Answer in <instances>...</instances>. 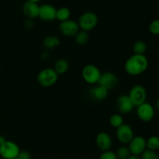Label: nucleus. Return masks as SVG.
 Returning a JSON list of instances; mask_svg holds the SVG:
<instances>
[{
    "label": "nucleus",
    "instance_id": "f257e3e1",
    "mask_svg": "<svg viewBox=\"0 0 159 159\" xmlns=\"http://www.w3.org/2000/svg\"><path fill=\"white\" fill-rule=\"evenodd\" d=\"M148 68V60L144 54H135L130 56L125 62L126 72L132 76L143 74Z\"/></svg>",
    "mask_w": 159,
    "mask_h": 159
},
{
    "label": "nucleus",
    "instance_id": "f03ea898",
    "mask_svg": "<svg viewBox=\"0 0 159 159\" xmlns=\"http://www.w3.org/2000/svg\"><path fill=\"white\" fill-rule=\"evenodd\" d=\"M98 16L93 12H85L80 16L78 20L79 29L81 30L89 32L94 29L98 24Z\"/></svg>",
    "mask_w": 159,
    "mask_h": 159
},
{
    "label": "nucleus",
    "instance_id": "7ed1b4c3",
    "mask_svg": "<svg viewBox=\"0 0 159 159\" xmlns=\"http://www.w3.org/2000/svg\"><path fill=\"white\" fill-rule=\"evenodd\" d=\"M58 79V75L54 68H46L41 70L37 75V82L41 86L48 88L54 85Z\"/></svg>",
    "mask_w": 159,
    "mask_h": 159
},
{
    "label": "nucleus",
    "instance_id": "20e7f679",
    "mask_svg": "<svg viewBox=\"0 0 159 159\" xmlns=\"http://www.w3.org/2000/svg\"><path fill=\"white\" fill-rule=\"evenodd\" d=\"M82 75L85 82L89 85H96L99 80L101 71L96 65H87L82 68Z\"/></svg>",
    "mask_w": 159,
    "mask_h": 159
},
{
    "label": "nucleus",
    "instance_id": "39448f33",
    "mask_svg": "<svg viewBox=\"0 0 159 159\" xmlns=\"http://www.w3.org/2000/svg\"><path fill=\"white\" fill-rule=\"evenodd\" d=\"M128 96L131 99L134 107H138L146 102L147 91L145 88L141 85H134L129 92Z\"/></svg>",
    "mask_w": 159,
    "mask_h": 159
},
{
    "label": "nucleus",
    "instance_id": "423d86ee",
    "mask_svg": "<svg viewBox=\"0 0 159 159\" xmlns=\"http://www.w3.org/2000/svg\"><path fill=\"white\" fill-rule=\"evenodd\" d=\"M20 152V147L13 141L6 140V142L0 146V156L3 159L17 158Z\"/></svg>",
    "mask_w": 159,
    "mask_h": 159
},
{
    "label": "nucleus",
    "instance_id": "0eeeda50",
    "mask_svg": "<svg viewBox=\"0 0 159 159\" xmlns=\"http://www.w3.org/2000/svg\"><path fill=\"white\" fill-rule=\"evenodd\" d=\"M128 148L132 155L141 156L147 149L146 140L141 136H134L128 144Z\"/></svg>",
    "mask_w": 159,
    "mask_h": 159
},
{
    "label": "nucleus",
    "instance_id": "6e6552de",
    "mask_svg": "<svg viewBox=\"0 0 159 159\" xmlns=\"http://www.w3.org/2000/svg\"><path fill=\"white\" fill-rule=\"evenodd\" d=\"M116 136L121 144H128L132 138L134 137V134L132 127L128 124L124 123L120 127L116 128Z\"/></svg>",
    "mask_w": 159,
    "mask_h": 159
},
{
    "label": "nucleus",
    "instance_id": "1a4fd4ad",
    "mask_svg": "<svg viewBox=\"0 0 159 159\" xmlns=\"http://www.w3.org/2000/svg\"><path fill=\"white\" fill-rule=\"evenodd\" d=\"M137 107V115L141 121L147 123L153 120L155 116V109L152 104L145 102Z\"/></svg>",
    "mask_w": 159,
    "mask_h": 159
},
{
    "label": "nucleus",
    "instance_id": "9d476101",
    "mask_svg": "<svg viewBox=\"0 0 159 159\" xmlns=\"http://www.w3.org/2000/svg\"><path fill=\"white\" fill-rule=\"evenodd\" d=\"M79 26L78 22L72 20H68L66 21L61 22L59 25V30L61 34L65 37H75L79 31Z\"/></svg>",
    "mask_w": 159,
    "mask_h": 159
},
{
    "label": "nucleus",
    "instance_id": "9b49d317",
    "mask_svg": "<svg viewBox=\"0 0 159 159\" xmlns=\"http://www.w3.org/2000/svg\"><path fill=\"white\" fill-rule=\"evenodd\" d=\"M97 84L109 91L114 89L117 85L118 79L114 73L106 71L104 73H101L100 78Z\"/></svg>",
    "mask_w": 159,
    "mask_h": 159
},
{
    "label": "nucleus",
    "instance_id": "f8f14e48",
    "mask_svg": "<svg viewBox=\"0 0 159 159\" xmlns=\"http://www.w3.org/2000/svg\"><path fill=\"white\" fill-rule=\"evenodd\" d=\"M57 9L52 5L43 4L40 6L39 16L40 20L45 22H51L56 20Z\"/></svg>",
    "mask_w": 159,
    "mask_h": 159
},
{
    "label": "nucleus",
    "instance_id": "ddd939ff",
    "mask_svg": "<svg viewBox=\"0 0 159 159\" xmlns=\"http://www.w3.org/2000/svg\"><path fill=\"white\" fill-rule=\"evenodd\" d=\"M116 107L120 114H127L131 113L135 107L128 95H123L120 96L116 102Z\"/></svg>",
    "mask_w": 159,
    "mask_h": 159
},
{
    "label": "nucleus",
    "instance_id": "4468645a",
    "mask_svg": "<svg viewBox=\"0 0 159 159\" xmlns=\"http://www.w3.org/2000/svg\"><path fill=\"white\" fill-rule=\"evenodd\" d=\"M96 143L99 150L103 152L110 151L112 147V139L110 134L106 132H100L96 138Z\"/></svg>",
    "mask_w": 159,
    "mask_h": 159
},
{
    "label": "nucleus",
    "instance_id": "2eb2a0df",
    "mask_svg": "<svg viewBox=\"0 0 159 159\" xmlns=\"http://www.w3.org/2000/svg\"><path fill=\"white\" fill-rule=\"evenodd\" d=\"M23 12L26 18L34 20L39 16L40 6L36 2L26 1L23 6Z\"/></svg>",
    "mask_w": 159,
    "mask_h": 159
},
{
    "label": "nucleus",
    "instance_id": "dca6fc26",
    "mask_svg": "<svg viewBox=\"0 0 159 159\" xmlns=\"http://www.w3.org/2000/svg\"><path fill=\"white\" fill-rule=\"evenodd\" d=\"M108 90L106 89L105 88L98 85L96 86L92 87L89 91V94L90 97L94 100L102 101L107 99L108 96Z\"/></svg>",
    "mask_w": 159,
    "mask_h": 159
},
{
    "label": "nucleus",
    "instance_id": "f3484780",
    "mask_svg": "<svg viewBox=\"0 0 159 159\" xmlns=\"http://www.w3.org/2000/svg\"><path fill=\"white\" fill-rule=\"evenodd\" d=\"M68 68H69V63L66 59L60 58L56 61L54 63V70L58 75L65 74L68 71Z\"/></svg>",
    "mask_w": 159,
    "mask_h": 159
},
{
    "label": "nucleus",
    "instance_id": "a211bd4d",
    "mask_svg": "<svg viewBox=\"0 0 159 159\" xmlns=\"http://www.w3.org/2000/svg\"><path fill=\"white\" fill-rule=\"evenodd\" d=\"M60 44V40L56 36H48L44 38L43 41V45L46 49L51 50L57 48Z\"/></svg>",
    "mask_w": 159,
    "mask_h": 159
},
{
    "label": "nucleus",
    "instance_id": "6ab92c4d",
    "mask_svg": "<svg viewBox=\"0 0 159 159\" xmlns=\"http://www.w3.org/2000/svg\"><path fill=\"white\" fill-rule=\"evenodd\" d=\"M70 16H71V11L68 7H61L57 9V12H56V20H59L61 22L66 21V20H69Z\"/></svg>",
    "mask_w": 159,
    "mask_h": 159
},
{
    "label": "nucleus",
    "instance_id": "aec40b11",
    "mask_svg": "<svg viewBox=\"0 0 159 159\" xmlns=\"http://www.w3.org/2000/svg\"><path fill=\"white\" fill-rule=\"evenodd\" d=\"M146 147L147 149L153 152H157L159 150V137L152 136L146 140Z\"/></svg>",
    "mask_w": 159,
    "mask_h": 159
},
{
    "label": "nucleus",
    "instance_id": "412c9836",
    "mask_svg": "<svg viewBox=\"0 0 159 159\" xmlns=\"http://www.w3.org/2000/svg\"><path fill=\"white\" fill-rule=\"evenodd\" d=\"M74 37L76 43L79 45H85L89 40L88 32L83 30H79Z\"/></svg>",
    "mask_w": 159,
    "mask_h": 159
},
{
    "label": "nucleus",
    "instance_id": "4be33fe9",
    "mask_svg": "<svg viewBox=\"0 0 159 159\" xmlns=\"http://www.w3.org/2000/svg\"><path fill=\"white\" fill-rule=\"evenodd\" d=\"M133 51L135 54H144L147 51V44L143 40H137L133 44Z\"/></svg>",
    "mask_w": 159,
    "mask_h": 159
},
{
    "label": "nucleus",
    "instance_id": "5701e85b",
    "mask_svg": "<svg viewBox=\"0 0 159 159\" xmlns=\"http://www.w3.org/2000/svg\"><path fill=\"white\" fill-rule=\"evenodd\" d=\"M110 124L114 128H118L124 124V118L120 113H115L110 118Z\"/></svg>",
    "mask_w": 159,
    "mask_h": 159
},
{
    "label": "nucleus",
    "instance_id": "b1692460",
    "mask_svg": "<svg viewBox=\"0 0 159 159\" xmlns=\"http://www.w3.org/2000/svg\"><path fill=\"white\" fill-rule=\"evenodd\" d=\"M115 154H116L118 159H128L132 155L130 154L128 147H126V146L120 147L115 152Z\"/></svg>",
    "mask_w": 159,
    "mask_h": 159
},
{
    "label": "nucleus",
    "instance_id": "393cba45",
    "mask_svg": "<svg viewBox=\"0 0 159 159\" xmlns=\"http://www.w3.org/2000/svg\"><path fill=\"white\" fill-rule=\"evenodd\" d=\"M140 157L141 159H159V155L156 152H153L148 149H146Z\"/></svg>",
    "mask_w": 159,
    "mask_h": 159
},
{
    "label": "nucleus",
    "instance_id": "a878e982",
    "mask_svg": "<svg viewBox=\"0 0 159 159\" xmlns=\"http://www.w3.org/2000/svg\"><path fill=\"white\" fill-rule=\"evenodd\" d=\"M149 31L154 35H159V19L153 20L149 24Z\"/></svg>",
    "mask_w": 159,
    "mask_h": 159
},
{
    "label": "nucleus",
    "instance_id": "bb28decb",
    "mask_svg": "<svg viewBox=\"0 0 159 159\" xmlns=\"http://www.w3.org/2000/svg\"><path fill=\"white\" fill-rule=\"evenodd\" d=\"M99 159H118L116 157V154L114 152L112 151H107V152H103L101 154Z\"/></svg>",
    "mask_w": 159,
    "mask_h": 159
},
{
    "label": "nucleus",
    "instance_id": "cd10ccee",
    "mask_svg": "<svg viewBox=\"0 0 159 159\" xmlns=\"http://www.w3.org/2000/svg\"><path fill=\"white\" fill-rule=\"evenodd\" d=\"M18 158L20 159H31V154L28 151H20Z\"/></svg>",
    "mask_w": 159,
    "mask_h": 159
},
{
    "label": "nucleus",
    "instance_id": "c85d7f7f",
    "mask_svg": "<svg viewBox=\"0 0 159 159\" xmlns=\"http://www.w3.org/2000/svg\"><path fill=\"white\" fill-rule=\"evenodd\" d=\"M24 26H26L27 29H30L31 26H33V22L32 20H30V19H27L26 21L24 22Z\"/></svg>",
    "mask_w": 159,
    "mask_h": 159
},
{
    "label": "nucleus",
    "instance_id": "c756f323",
    "mask_svg": "<svg viewBox=\"0 0 159 159\" xmlns=\"http://www.w3.org/2000/svg\"><path fill=\"white\" fill-rule=\"evenodd\" d=\"M6 141V139L3 136H0V146L4 144Z\"/></svg>",
    "mask_w": 159,
    "mask_h": 159
},
{
    "label": "nucleus",
    "instance_id": "7c9ffc66",
    "mask_svg": "<svg viewBox=\"0 0 159 159\" xmlns=\"http://www.w3.org/2000/svg\"><path fill=\"white\" fill-rule=\"evenodd\" d=\"M128 159H141L140 156H136V155H131Z\"/></svg>",
    "mask_w": 159,
    "mask_h": 159
},
{
    "label": "nucleus",
    "instance_id": "2f4dec72",
    "mask_svg": "<svg viewBox=\"0 0 159 159\" xmlns=\"http://www.w3.org/2000/svg\"><path fill=\"white\" fill-rule=\"evenodd\" d=\"M27 1L33 2H36V3H37V2H40V0H27Z\"/></svg>",
    "mask_w": 159,
    "mask_h": 159
},
{
    "label": "nucleus",
    "instance_id": "473e14b6",
    "mask_svg": "<svg viewBox=\"0 0 159 159\" xmlns=\"http://www.w3.org/2000/svg\"><path fill=\"white\" fill-rule=\"evenodd\" d=\"M157 107H158V110H159V97H158V100H157Z\"/></svg>",
    "mask_w": 159,
    "mask_h": 159
},
{
    "label": "nucleus",
    "instance_id": "72a5a7b5",
    "mask_svg": "<svg viewBox=\"0 0 159 159\" xmlns=\"http://www.w3.org/2000/svg\"><path fill=\"white\" fill-rule=\"evenodd\" d=\"M12 159H20V158H18V157H17V158H12Z\"/></svg>",
    "mask_w": 159,
    "mask_h": 159
}]
</instances>
